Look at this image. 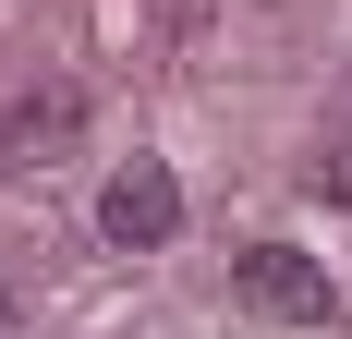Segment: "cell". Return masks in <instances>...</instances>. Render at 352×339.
Returning <instances> with one entry per match:
<instances>
[{
    "label": "cell",
    "mask_w": 352,
    "mask_h": 339,
    "mask_svg": "<svg viewBox=\"0 0 352 339\" xmlns=\"http://www.w3.org/2000/svg\"><path fill=\"white\" fill-rule=\"evenodd\" d=\"M98 231L122 242V255H158V242L182 231V182L158 158H134V170H109V194H98Z\"/></svg>",
    "instance_id": "obj_2"
},
{
    "label": "cell",
    "mask_w": 352,
    "mask_h": 339,
    "mask_svg": "<svg viewBox=\"0 0 352 339\" xmlns=\"http://www.w3.org/2000/svg\"><path fill=\"white\" fill-rule=\"evenodd\" d=\"M231 279H243V303H255V315H280V327H328V315H340L328 267H316V255H292V242H255Z\"/></svg>",
    "instance_id": "obj_1"
}]
</instances>
